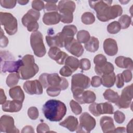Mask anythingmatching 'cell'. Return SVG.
<instances>
[{"label":"cell","mask_w":133,"mask_h":133,"mask_svg":"<svg viewBox=\"0 0 133 133\" xmlns=\"http://www.w3.org/2000/svg\"><path fill=\"white\" fill-rule=\"evenodd\" d=\"M42 111L47 119L51 122H59L65 116L66 107L62 101L51 99L46 101L43 105Z\"/></svg>","instance_id":"1"},{"label":"cell","mask_w":133,"mask_h":133,"mask_svg":"<svg viewBox=\"0 0 133 133\" xmlns=\"http://www.w3.org/2000/svg\"><path fill=\"white\" fill-rule=\"evenodd\" d=\"M23 65L20 68L18 73L21 79L26 80L34 76L38 72V65L35 63L33 56L26 55L22 58Z\"/></svg>","instance_id":"2"},{"label":"cell","mask_w":133,"mask_h":133,"mask_svg":"<svg viewBox=\"0 0 133 133\" xmlns=\"http://www.w3.org/2000/svg\"><path fill=\"white\" fill-rule=\"evenodd\" d=\"M39 81L44 88L52 86L59 87L61 90H65L69 86L66 79L63 77H60L57 73H44L39 76Z\"/></svg>","instance_id":"3"},{"label":"cell","mask_w":133,"mask_h":133,"mask_svg":"<svg viewBox=\"0 0 133 133\" xmlns=\"http://www.w3.org/2000/svg\"><path fill=\"white\" fill-rule=\"evenodd\" d=\"M1 69L3 73H18L23 65L22 59L15 61V57L8 51H1Z\"/></svg>","instance_id":"4"},{"label":"cell","mask_w":133,"mask_h":133,"mask_svg":"<svg viewBox=\"0 0 133 133\" xmlns=\"http://www.w3.org/2000/svg\"><path fill=\"white\" fill-rule=\"evenodd\" d=\"M75 7V3L72 1H60L58 5V9L61 16L60 21L67 24L72 23Z\"/></svg>","instance_id":"5"},{"label":"cell","mask_w":133,"mask_h":133,"mask_svg":"<svg viewBox=\"0 0 133 133\" xmlns=\"http://www.w3.org/2000/svg\"><path fill=\"white\" fill-rule=\"evenodd\" d=\"M112 1H89L90 7L96 12L97 17L100 21L107 22L109 21L108 13Z\"/></svg>","instance_id":"6"},{"label":"cell","mask_w":133,"mask_h":133,"mask_svg":"<svg viewBox=\"0 0 133 133\" xmlns=\"http://www.w3.org/2000/svg\"><path fill=\"white\" fill-rule=\"evenodd\" d=\"M40 17V12L33 9L28 11L22 18L23 25L27 28L29 32H36L39 28L37 20Z\"/></svg>","instance_id":"7"},{"label":"cell","mask_w":133,"mask_h":133,"mask_svg":"<svg viewBox=\"0 0 133 133\" xmlns=\"http://www.w3.org/2000/svg\"><path fill=\"white\" fill-rule=\"evenodd\" d=\"M0 20L1 25L4 26L5 31L8 35H14L17 32V20L11 14L1 12Z\"/></svg>","instance_id":"8"},{"label":"cell","mask_w":133,"mask_h":133,"mask_svg":"<svg viewBox=\"0 0 133 133\" xmlns=\"http://www.w3.org/2000/svg\"><path fill=\"white\" fill-rule=\"evenodd\" d=\"M30 44L35 55L38 57L45 56L46 50L43 43V35L39 31L33 32L30 36Z\"/></svg>","instance_id":"9"},{"label":"cell","mask_w":133,"mask_h":133,"mask_svg":"<svg viewBox=\"0 0 133 133\" xmlns=\"http://www.w3.org/2000/svg\"><path fill=\"white\" fill-rule=\"evenodd\" d=\"M79 124L76 129V132H90L96 126L95 119L87 112H84L79 117Z\"/></svg>","instance_id":"10"},{"label":"cell","mask_w":133,"mask_h":133,"mask_svg":"<svg viewBox=\"0 0 133 133\" xmlns=\"http://www.w3.org/2000/svg\"><path fill=\"white\" fill-rule=\"evenodd\" d=\"M89 111L95 116H99L101 114H112L114 108L111 104L107 102L104 103H92L89 106Z\"/></svg>","instance_id":"11"},{"label":"cell","mask_w":133,"mask_h":133,"mask_svg":"<svg viewBox=\"0 0 133 133\" xmlns=\"http://www.w3.org/2000/svg\"><path fill=\"white\" fill-rule=\"evenodd\" d=\"M132 99V84H131L123 89L121 96L115 103L120 109H127L131 104Z\"/></svg>","instance_id":"12"},{"label":"cell","mask_w":133,"mask_h":133,"mask_svg":"<svg viewBox=\"0 0 133 133\" xmlns=\"http://www.w3.org/2000/svg\"><path fill=\"white\" fill-rule=\"evenodd\" d=\"M90 79L87 76L77 73L73 75L71 79V90L75 89H85L89 87Z\"/></svg>","instance_id":"13"},{"label":"cell","mask_w":133,"mask_h":133,"mask_svg":"<svg viewBox=\"0 0 133 133\" xmlns=\"http://www.w3.org/2000/svg\"><path fill=\"white\" fill-rule=\"evenodd\" d=\"M0 131L6 133L19 132V130L15 126L13 117L7 115H4L1 117Z\"/></svg>","instance_id":"14"},{"label":"cell","mask_w":133,"mask_h":133,"mask_svg":"<svg viewBox=\"0 0 133 133\" xmlns=\"http://www.w3.org/2000/svg\"><path fill=\"white\" fill-rule=\"evenodd\" d=\"M65 48L73 55L79 57L84 52V48L82 44L73 38L67 39L64 45Z\"/></svg>","instance_id":"15"},{"label":"cell","mask_w":133,"mask_h":133,"mask_svg":"<svg viewBox=\"0 0 133 133\" xmlns=\"http://www.w3.org/2000/svg\"><path fill=\"white\" fill-rule=\"evenodd\" d=\"M24 91L29 95H41L43 94V86L39 80L28 81L23 86Z\"/></svg>","instance_id":"16"},{"label":"cell","mask_w":133,"mask_h":133,"mask_svg":"<svg viewBox=\"0 0 133 133\" xmlns=\"http://www.w3.org/2000/svg\"><path fill=\"white\" fill-rule=\"evenodd\" d=\"M48 55L51 59L55 60L58 64L60 65L64 64L65 59L69 56L68 54L64 51H62L57 47H50Z\"/></svg>","instance_id":"17"},{"label":"cell","mask_w":133,"mask_h":133,"mask_svg":"<svg viewBox=\"0 0 133 133\" xmlns=\"http://www.w3.org/2000/svg\"><path fill=\"white\" fill-rule=\"evenodd\" d=\"M46 40L48 45L50 47H64V38L63 37L61 32L58 33L55 35L46 36Z\"/></svg>","instance_id":"18"},{"label":"cell","mask_w":133,"mask_h":133,"mask_svg":"<svg viewBox=\"0 0 133 133\" xmlns=\"http://www.w3.org/2000/svg\"><path fill=\"white\" fill-rule=\"evenodd\" d=\"M103 49L105 53L110 56L115 55L118 51L117 44L113 38H107L103 42Z\"/></svg>","instance_id":"19"},{"label":"cell","mask_w":133,"mask_h":133,"mask_svg":"<svg viewBox=\"0 0 133 133\" xmlns=\"http://www.w3.org/2000/svg\"><path fill=\"white\" fill-rule=\"evenodd\" d=\"M22 107V102L14 100L6 101L2 104V110L4 112H17L21 110Z\"/></svg>","instance_id":"20"},{"label":"cell","mask_w":133,"mask_h":133,"mask_svg":"<svg viewBox=\"0 0 133 133\" xmlns=\"http://www.w3.org/2000/svg\"><path fill=\"white\" fill-rule=\"evenodd\" d=\"M61 21V16L57 11L47 12L44 14L43 17V21L47 25L58 24Z\"/></svg>","instance_id":"21"},{"label":"cell","mask_w":133,"mask_h":133,"mask_svg":"<svg viewBox=\"0 0 133 133\" xmlns=\"http://www.w3.org/2000/svg\"><path fill=\"white\" fill-rule=\"evenodd\" d=\"M100 125L103 132H113L115 128L113 118L107 116H102L100 118Z\"/></svg>","instance_id":"22"},{"label":"cell","mask_w":133,"mask_h":133,"mask_svg":"<svg viewBox=\"0 0 133 133\" xmlns=\"http://www.w3.org/2000/svg\"><path fill=\"white\" fill-rule=\"evenodd\" d=\"M59 125L66 128L71 131H74L76 130L78 126V122L76 117L72 115H70L68 116L64 121L60 122Z\"/></svg>","instance_id":"23"},{"label":"cell","mask_w":133,"mask_h":133,"mask_svg":"<svg viewBox=\"0 0 133 133\" xmlns=\"http://www.w3.org/2000/svg\"><path fill=\"white\" fill-rule=\"evenodd\" d=\"M115 63L120 68L127 69L131 71L133 69V62L130 58L118 56L115 58Z\"/></svg>","instance_id":"24"},{"label":"cell","mask_w":133,"mask_h":133,"mask_svg":"<svg viewBox=\"0 0 133 133\" xmlns=\"http://www.w3.org/2000/svg\"><path fill=\"white\" fill-rule=\"evenodd\" d=\"M9 95L13 100L20 101L22 102L24 100V92L19 86L11 87L9 90Z\"/></svg>","instance_id":"25"},{"label":"cell","mask_w":133,"mask_h":133,"mask_svg":"<svg viewBox=\"0 0 133 133\" xmlns=\"http://www.w3.org/2000/svg\"><path fill=\"white\" fill-rule=\"evenodd\" d=\"M114 70V68L113 65L109 62H107L100 66H95V72L97 74L100 76L113 72Z\"/></svg>","instance_id":"26"},{"label":"cell","mask_w":133,"mask_h":133,"mask_svg":"<svg viewBox=\"0 0 133 133\" xmlns=\"http://www.w3.org/2000/svg\"><path fill=\"white\" fill-rule=\"evenodd\" d=\"M77 31V29L76 26L72 24L66 25L63 28L61 33H62L63 37L64 38L65 42L67 39L69 38H73L74 35L76 33Z\"/></svg>","instance_id":"27"},{"label":"cell","mask_w":133,"mask_h":133,"mask_svg":"<svg viewBox=\"0 0 133 133\" xmlns=\"http://www.w3.org/2000/svg\"><path fill=\"white\" fill-rule=\"evenodd\" d=\"M116 75L113 72L109 74H104L101 76V84L106 87H112L115 83Z\"/></svg>","instance_id":"28"},{"label":"cell","mask_w":133,"mask_h":133,"mask_svg":"<svg viewBox=\"0 0 133 133\" xmlns=\"http://www.w3.org/2000/svg\"><path fill=\"white\" fill-rule=\"evenodd\" d=\"M99 40L97 38L94 36L90 37L89 41L85 43L84 45L85 48L86 49V50L91 52H95L97 51L99 48Z\"/></svg>","instance_id":"29"},{"label":"cell","mask_w":133,"mask_h":133,"mask_svg":"<svg viewBox=\"0 0 133 133\" xmlns=\"http://www.w3.org/2000/svg\"><path fill=\"white\" fill-rule=\"evenodd\" d=\"M123 13V9L119 5H114L110 7L108 18L109 20L114 19L118 16H120Z\"/></svg>","instance_id":"30"},{"label":"cell","mask_w":133,"mask_h":133,"mask_svg":"<svg viewBox=\"0 0 133 133\" xmlns=\"http://www.w3.org/2000/svg\"><path fill=\"white\" fill-rule=\"evenodd\" d=\"M65 65L68 66L73 72L75 71L79 66V61L73 56H68L64 62Z\"/></svg>","instance_id":"31"},{"label":"cell","mask_w":133,"mask_h":133,"mask_svg":"<svg viewBox=\"0 0 133 133\" xmlns=\"http://www.w3.org/2000/svg\"><path fill=\"white\" fill-rule=\"evenodd\" d=\"M96 99L95 94L90 90L84 91L82 96V104L92 103L95 102Z\"/></svg>","instance_id":"32"},{"label":"cell","mask_w":133,"mask_h":133,"mask_svg":"<svg viewBox=\"0 0 133 133\" xmlns=\"http://www.w3.org/2000/svg\"><path fill=\"white\" fill-rule=\"evenodd\" d=\"M103 95L105 100L112 103H115L119 97L117 92L111 89H108L105 90Z\"/></svg>","instance_id":"33"},{"label":"cell","mask_w":133,"mask_h":133,"mask_svg":"<svg viewBox=\"0 0 133 133\" xmlns=\"http://www.w3.org/2000/svg\"><path fill=\"white\" fill-rule=\"evenodd\" d=\"M20 78V76L18 73H10L6 78V84L9 87H13L18 84Z\"/></svg>","instance_id":"34"},{"label":"cell","mask_w":133,"mask_h":133,"mask_svg":"<svg viewBox=\"0 0 133 133\" xmlns=\"http://www.w3.org/2000/svg\"><path fill=\"white\" fill-rule=\"evenodd\" d=\"M77 41L81 43H86L90 38L89 33L86 30L79 31L77 33Z\"/></svg>","instance_id":"35"},{"label":"cell","mask_w":133,"mask_h":133,"mask_svg":"<svg viewBox=\"0 0 133 133\" xmlns=\"http://www.w3.org/2000/svg\"><path fill=\"white\" fill-rule=\"evenodd\" d=\"M81 20L82 22L85 24H91L95 21V17L90 12H85L82 15Z\"/></svg>","instance_id":"36"},{"label":"cell","mask_w":133,"mask_h":133,"mask_svg":"<svg viewBox=\"0 0 133 133\" xmlns=\"http://www.w3.org/2000/svg\"><path fill=\"white\" fill-rule=\"evenodd\" d=\"M118 22H119L121 28L126 29L130 26L131 23V18L127 15H124L119 18Z\"/></svg>","instance_id":"37"},{"label":"cell","mask_w":133,"mask_h":133,"mask_svg":"<svg viewBox=\"0 0 133 133\" xmlns=\"http://www.w3.org/2000/svg\"><path fill=\"white\" fill-rule=\"evenodd\" d=\"M121 26L118 21H113L107 26L108 32L112 34L117 33L121 30Z\"/></svg>","instance_id":"38"},{"label":"cell","mask_w":133,"mask_h":133,"mask_svg":"<svg viewBox=\"0 0 133 133\" xmlns=\"http://www.w3.org/2000/svg\"><path fill=\"white\" fill-rule=\"evenodd\" d=\"M70 106L72 111L75 115H79L82 112V109L79 103L73 100H71L70 102Z\"/></svg>","instance_id":"39"},{"label":"cell","mask_w":133,"mask_h":133,"mask_svg":"<svg viewBox=\"0 0 133 133\" xmlns=\"http://www.w3.org/2000/svg\"><path fill=\"white\" fill-rule=\"evenodd\" d=\"M107 62V58L102 54L96 55L94 59V62L96 66H100Z\"/></svg>","instance_id":"40"},{"label":"cell","mask_w":133,"mask_h":133,"mask_svg":"<svg viewBox=\"0 0 133 133\" xmlns=\"http://www.w3.org/2000/svg\"><path fill=\"white\" fill-rule=\"evenodd\" d=\"M57 2H46V4H45L44 6V11L48 12H53V11H57L58 9V5L56 4Z\"/></svg>","instance_id":"41"},{"label":"cell","mask_w":133,"mask_h":133,"mask_svg":"<svg viewBox=\"0 0 133 133\" xmlns=\"http://www.w3.org/2000/svg\"><path fill=\"white\" fill-rule=\"evenodd\" d=\"M28 115L32 120H35L38 117L39 112L37 108L35 107H31L28 110Z\"/></svg>","instance_id":"42"},{"label":"cell","mask_w":133,"mask_h":133,"mask_svg":"<svg viewBox=\"0 0 133 133\" xmlns=\"http://www.w3.org/2000/svg\"><path fill=\"white\" fill-rule=\"evenodd\" d=\"M17 3L16 1L14 0H1L0 4L1 6L7 9H11L15 7Z\"/></svg>","instance_id":"43"},{"label":"cell","mask_w":133,"mask_h":133,"mask_svg":"<svg viewBox=\"0 0 133 133\" xmlns=\"http://www.w3.org/2000/svg\"><path fill=\"white\" fill-rule=\"evenodd\" d=\"M91 66L90 61L86 58H83L79 60V68L83 71H86L90 69Z\"/></svg>","instance_id":"44"},{"label":"cell","mask_w":133,"mask_h":133,"mask_svg":"<svg viewBox=\"0 0 133 133\" xmlns=\"http://www.w3.org/2000/svg\"><path fill=\"white\" fill-rule=\"evenodd\" d=\"M61 90V89L59 87L49 86L47 88L46 92L49 96L56 97L60 94Z\"/></svg>","instance_id":"45"},{"label":"cell","mask_w":133,"mask_h":133,"mask_svg":"<svg viewBox=\"0 0 133 133\" xmlns=\"http://www.w3.org/2000/svg\"><path fill=\"white\" fill-rule=\"evenodd\" d=\"M114 113V118L115 122L118 124L123 123L125 119V114L118 110L116 111Z\"/></svg>","instance_id":"46"},{"label":"cell","mask_w":133,"mask_h":133,"mask_svg":"<svg viewBox=\"0 0 133 133\" xmlns=\"http://www.w3.org/2000/svg\"><path fill=\"white\" fill-rule=\"evenodd\" d=\"M45 4L43 1L39 0H35L32 2V7L33 9L38 11L42 10L44 8Z\"/></svg>","instance_id":"47"},{"label":"cell","mask_w":133,"mask_h":133,"mask_svg":"<svg viewBox=\"0 0 133 133\" xmlns=\"http://www.w3.org/2000/svg\"><path fill=\"white\" fill-rule=\"evenodd\" d=\"M36 131L38 133L49 132L50 131V129L47 124L45 123H41L37 126Z\"/></svg>","instance_id":"48"},{"label":"cell","mask_w":133,"mask_h":133,"mask_svg":"<svg viewBox=\"0 0 133 133\" xmlns=\"http://www.w3.org/2000/svg\"><path fill=\"white\" fill-rule=\"evenodd\" d=\"M73 71L67 66L64 65L60 70V74L64 77H69L72 75Z\"/></svg>","instance_id":"49"},{"label":"cell","mask_w":133,"mask_h":133,"mask_svg":"<svg viewBox=\"0 0 133 133\" xmlns=\"http://www.w3.org/2000/svg\"><path fill=\"white\" fill-rule=\"evenodd\" d=\"M1 36H0V46L2 48L6 47L8 44V38L4 34L3 31L2 29L1 30Z\"/></svg>","instance_id":"50"},{"label":"cell","mask_w":133,"mask_h":133,"mask_svg":"<svg viewBox=\"0 0 133 133\" xmlns=\"http://www.w3.org/2000/svg\"><path fill=\"white\" fill-rule=\"evenodd\" d=\"M124 82H125L126 83H128L129 82L131 81V79H132V73H131V71L130 70H124L122 73Z\"/></svg>","instance_id":"51"},{"label":"cell","mask_w":133,"mask_h":133,"mask_svg":"<svg viewBox=\"0 0 133 133\" xmlns=\"http://www.w3.org/2000/svg\"><path fill=\"white\" fill-rule=\"evenodd\" d=\"M115 83H116V86L118 88H121L124 86V80L122 73H119L116 75Z\"/></svg>","instance_id":"52"},{"label":"cell","mask_w":133,"mask_h":133,"mask_svg":"<svg viewBox=\"0 0 133 133\" xmlns=\"http://www.w3.org/2000/svg\"><path fill=\"white\" fill-rule=\"evenodd\" d=\"M90 84L94 87H98L101 85V78L99 76H94L92 77Z\"/></svg>","instance_id":"53"},{"label":"cell","mask_w":133,"mask_h":133,"mask_svg":"<svg viewBox=\"0 0 133 133\" xmlns=\"http://www.w3.org/2000/svg\"><path fill=\"white\" fill-rule=\"evenodd\" d=\"M21 132H22V133L34 132V128L32 126H26L22 128Z\"/></svg>","instance_id":"54"},{"label":"cell","mask_w":133,"mask_h":133,"mask_svg":"<svg viewBox=\"0 0 133 133\" xmlns=\"http://www.w3.org/2000/svg\"><path fill=\"white\" fill-rule=\"evenodd\" d=\"M0 103L1 104H3L6 101V97L3 89H1V96H0Z\"/></svg>","instance_id":"55"},{"label":"cell","mask_w":133,"mask_h":133,"mask_svg":"<svg viewBox=\"0 0 133 133\" xmlns=\"http://www.w3.org/2000/svg\"><path fill=\"white\" fill-rule=\"evenodd\" d=\"M126 131L128 133H132V119L130 120V121L128 123L127 125Z\"/></svg>","instance_id":"56"},{"label":"cell","mask_w":133,"mask_h":133,"mask_svg":"<svg viewBox=\"0 0 133 133\" xmlns=\"http://www.w3.org/2000/svg\"><path fill=\"white\" fill-rule=\"evenodd\" d=\"M126 132V128L124 127H118L116 128H115V129L113 131V132Z\"/></svg>","instance_id":"57"},{"label":"cell","mask_w":133,"mask_h":133,"mask_svg":"<svg viewBox=\"0 0 133 133\" xmlns=\"http://www.w3.org/2000/svg\"><path fill=\"white\" fill-rule=\"evenodd\" d=\"M17 2L20 4V5H26L29 2V1H18Z\"/></svg>","instance_id":"58"},{"label":"cell","mask_w":133,"mask_h":133,"mask_svg":"<svg viewBox=\"0 0 133 133\" xmlns=\"http://www.w3.org/2000/svg\"><path fill=\"white\" fill-rule=\"evenodd\" d=\"M129 2V1H126V2H124V1H119V2L120 3H122L123 4H126L127 3H128V2Z\"/></svg>","instance_id":"59"}]
</instances>
